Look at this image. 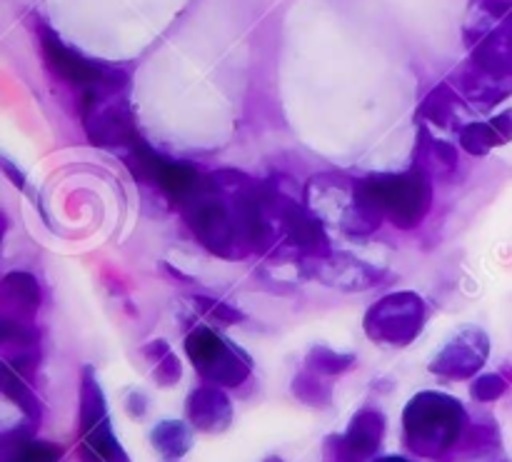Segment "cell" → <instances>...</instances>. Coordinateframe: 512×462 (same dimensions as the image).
<instances>
[{"instance_id": "6da1fadb", "label": "cell", "mask_w": 512, "mask_h": 462, "mask_svg": "<svg viewBox=\"0 0 512 462\" xmlns=\"http://www.w3.org/2000/svg\"><path fill=\"white\" fill-rule=\"evenodd\" d=\"M303 203L315 218L335 225L350 238H368L383 225L380 210L365 198L360 180L340 173H318L305 185Z\"/></svg>"}, {"instance_id": "7a4b0ae2", "label": "cell", "mask_w": 512, "mask_h": 462, "mask_svg": "<svg viewBox=\"0 0 512 462\" xmlns=\"http://www.w3.org/2000/svg\"><path fill=\"white\" fill-rule=\"evenodd\" d=\"M360 190L398 230H415L433 208V178L418 165H413L408 173L363 178Z\"/></svg>"}, {"instance_id": "3957f363", "label": "cell", "mask_w": 512, "mask_h": 462, "mask_svg": "<svg viewBox=\"0 0 512 462\" xmlns=\"http://www.w3.org/2000/svg\"><path fill=\"white\" fill-rule=\"evenodd\" d=\"M180 210H183L188 228L193 230V235L205 250H210L218 258L230 260L248 255L233 205L220 193L213 175L198 193L190 195L185 203H180Z\"/></svg>"}, {"instance_id": "277c9868", "label": "cell", "mask_w": 512, "mask_h": 462, "mask_svg": "<svg viewBox=\"0 0 512 462\" xmlns=\"http://www.w3.org/2000/svg\"><path fill=\"white\" fill-rule=\"evenodd\" d=\"M83 123L98 148H130L138 140L133 108L123 88H98L83 95Z\"/></svg>"}, {"instance_id": "5b68a950", "label": "cell", "mask_w": 512, "mask_h": 462, "mask_svg": "<svg viewBox=\"0 0 512 462\" xmlns=\"http://www.w3.org/2000/svg\"><path fill=\"white\" fill-rule=\"evenodd\" d=\"M428 320V305L415 290L388 293L375 300L363 318L370 340L388 345H410Z\"/></svg>"}, {"instance_id": "8992f818", "label": "cell", "mask_w": 512, "mask_h": 462, "mask_svg": "<svg viewBox=\"0 0 512 462\" xmlns=\"http://www.w3.org/2000/svg\"><path fill=\"white\" fill-rule=\"evenodd\" d=\"M40 48H43V58L48 63V68L53 70L58 78L68 80L75 88L88 90L98 88H123L128 85V73L123 68H115V65L98 63V60H90L85 55H80L78 50L70 48L68 43L58 38L50 28L40 25Z\"/></svg>"}, {"instance_id": "52a82bcc", "label": "cell", "mask_w": 512, "mask_h": 462, "mask_svg": "<svg viewBox=\"0 0 512 462\" xmlns=\"http://www.w3.org/2000/svg\"><path fill=\"white\" fill-rule=\"evenodd\" d=\"M463 408L455 400L438 393H425L410 403L405 425L410 440L423 450H438L453 440L463 425Z\"/></svg>"}, {"instance_id": "ba28073f", "label": "cell", "mask_w": 512, "mask_h": 462, "mask_svg": "<svg viewBox=\"0 0 512 462\" xmlns=\"http://www.w3.org/2000/svg\"><path fill=\"white\" fill-rule=\"evenodd\" d=\"M185 350L200 373L225 385H238L248 375L250 360L245 358L243 350H238L230 340L220 338L215 330L203 328V325L188 335Z\"/></svg>"}, {"instance_id": "9c48e42d", "label": "cell", "mask_w": 512, "mask_h": 462, "mask_svg": "<svg viewBox=\"0 0 512 462\" xmlns=\"http://www.w3.org/2000/svg\"><path fill=\"white\" fill-rule=\"evenodd\" d=\"M273 213L275 220H278V228L283 230L285 243L290 248H295L305 258H320V255L330 253V240L325 235V223L320 218H315L308 205L290 198L280 188H275Z\"/></svg>"}, {"instance_id": "30bf717a", "label": "cell", "mask_w": 512, "mask_h": 462, "mask_svg": "<svg viewBox=\"0 0 512 462\" xmlns=\"http://www.w3.org/2000/svg\"><path fill=\"white\" fill-rule=\"evenodd\" d=\"M303 270L308 278L320 280L328 288L340 293H358L383 283L385 273L368 260H360L350 253H328L320 258H303Z\"/></svg>"}, {"instance_id": "8fae6325", "label": "cell", "mask_w": 512, "mask_h": 462, "mask_svg": "<svg viewBox=\"0 0 512 462\" xmlns=\"http://www.w3.org/2000/svg\"><path fill=\"white\" fill-rule=\"evenodd\" d=\"M490 353V338L480 328H463L435 358L433 370L448 378H470L485 365Z\"/></svg>"}, {"instance_id": "7c38bea8", "label": "cell", "mask_w": 512, "mask_h": 462, "mask_svg": "<svg viewBox=\"0 0 512 462\" xmlns=\"http://www.w3.org/2000/svg\"><path fill=\"white\" fill-rule=\"evenodd\" d=\"M450 83L455 85L460 98L473 110H493L495 105H500L512 95V75H508V78L490 75L470 63L460 65L453 78H450Z\"/></svg>"}, {"instance_id": "4fadbf2b", "label": "cell", "mask_w": 512, "mask_h": 462, "mask_svg": "<svg viewBox=\"0 0 512 462\" xmlns=\"http://www.w3.org/2000/svg\"><path fill=\"white\" fill-rule=\"evenodd\" d=\"M468 63L490 75H512V10L470 48Z\"/></svg>"}, {"instance_id": "5bb4252c", "label": "cell", "mask_w": 512, "mask_h": 462, "mask_svg": "<svg viewBox=\"0 0 512 462\" xmlns=\"http://www.w3.org/2000/svg\"><path fill=\"white\" fill-rule=\"evenodd\" d=\"M43 295H40L38 280L25 270H10L3 280H0V310L3 318L8 320H23L30 323L38 313Z\"/></svg>"}, {"instance_id": "9a60e30c", "label": "cell", "mask_w": 512, "mask_h": 462, "mask_svg": "<svg viewBox=\"0 0 512 462\" xmlns=\"http://www.w3.org/2000/svg\"><path fill=\"white\" fill-rule=\"evenodd\" d=\"M415 165L430 178L450 180L460 168L458 148L450 140L435 138L428 125H420L415 135Z\"/></svg>"}, {"instance_id": "2e32d148", "label": "cell", "mask_w": 512, "mask_h": 462, "mask_svg": "<svg viewBox=\"0 0 512 462\" xmlns=\"http://www.w3.org/2000/svg\"><path fill=\"white\" fill-rule=\"evenodd\" d=\"M470 105L460 98V93L455 90V85L450 83H440L425 95V100L420 103L418 108V120L423 123L435 125V128H458L463 130L460 120L468 115Z\"/></svg>"}, {"instance_id": "e0dca14e", "label": "cell", "mask_w": 512, "mask_h": 462, "mask_svg": "<svg viewBox=\"0 0 512 462\" xmlns=\"http://www.w3.org/2000/svg\"><path fill=\"white\" fill-rule=\"evenodd\" d=\"M512 10V0H473L463 23V38L473 48L480 38L490 33Z\"/></svg>"}, {"instance_id": "ac0fdd59", "label": "cell", "mask_w": 512, "mask_h": 462, "mask_svg": "<svg viewBox=\"0 0 512 462\" xmlns=\"http://www.w3.org/2000/svg\"><path fill=\"white\" fill-rule=\"evenodd\" d=\"M460 145H463L465 153L470 155H488L493 148H500L503 143V138H500V133L495 130L493 120H475V123H465L463 130H460Z\"/></svg>"}, {"instance_id": "d6986e66", "label": "cell", "mask_w": 512, "mask_h": 462, "mask_svg": "<svg viewBox=\"0 0 512 462\" xmlns=\"http://www.w3.org/2000/svg\"><path fill=\"white\" fill-rule=\"evenodd\" d=\"M228 413V400L218 390H198L193 395V400H190V415H193L195 423L205 425V428L220 425L228 418Z\"/></svg>"}, {"instance_id": "ffe728a7", "label": "cell", "mask_w": 512, "mask_h": 462, "mask_svg": "<svg viewBox=\"0 0 512 462\" xmlns=\"http://www.w3.org/2000/svg\"><path fill=\"white\" fill-rule=\"evenodd\" d=\"M308 365H313L315 370H320V373H343V370H348L350 365H353V355H343V353H333V350L328 348H315L313 353L308 355Z\"/></svg>"}, {"instance_id": "44dd1931", "label": "cell", "mask_w": 512, "mask_h": 462, "mask_svg": "<svg viewBox=\"0 0 512 462\" xmlns=\"http://www.w3.org/2000/svg\"><path fill=\"white\" fill-rule=\"evenodd\" d=\"M193 303L198 305L200 313L210 315L213 320H220V323L225 325H233V323H240L243 320V313L235 308H230L228 303H220V300L215 298H208V295H195Z\"/></svg>"}, {"instance_id": "7402d4cb", "label": "cell", "mask_w": 512, "mask_h": 462, "mask_svg": "<svg viewBox=\"0 0 512 462\" xmlns=\"http://www.w3.org/2000/svg\"><path fill=\"white\" fill-rule=\"evenodd\" d=\"M503 390H505V383L500 375H485V378H480L478 383H475L473 393L475 398L480 400H493L498 398V395H503Z\"/></svg>"}, {"instance_id": "603a6c76", "label": "cell", "mask_w": 512, "mask_h": 462, "mask_svg": "<svg viewBox=\"0 0 512 462\" xmlns=\"http://www.w3.org/2000/svg\"><path fill=\"white\" fill-rule=\"evenodd\" d=\"M158 378L163 380V383H173V380H178V375H180V363H178V358H175L173 353H168L163 358V363H160V368H158Z\"/></svg>"}, {"instance_id": "cb8c5ba5", "label": "cell", "mask_w": 512, "mask_h": 462, "mask_svg": "<svg viewBox=\"0 0 512 462\" xmlns=\"http://www.w3.org/2000/svg\"><path fill=\"white\" fill-rule=\"evenodd\" d=\"M493 125H495V130H498L500 133V138H503V143L508 145L510 140H512V108H508V110H503V113H498V115H493Z\"/></svg>"}, {"instance_id": "d4e9b609", "label": "cell", "mask_w": 512, "mask_h": 462, "mask_svg": "<svg viewBox=\"0 0 512 462\" xmlns=\"http://www.w3.org/2000/svg\"><path fill=\"white\" fill-rule=\"evenodd\" d=\"M3 170H5V173H8V178H13V183L18 185V188H23L25 178H23V175H18V170H15L13 165L8 163V160H3Z\"/></svg>"}]
</instances>
